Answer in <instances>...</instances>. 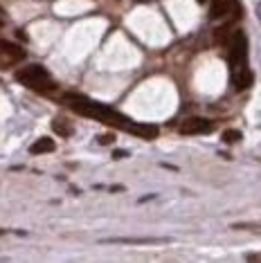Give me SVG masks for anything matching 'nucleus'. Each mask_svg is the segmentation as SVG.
Listing matches in <instances>:
<instances>
[{
    "mask_svg": "<svg viewBox=\"0 0 261 263\" xmlns=\"http://www.w3.org/2000/svg\"><path fill=\"white\" fill-rule=\"evenodd\" d=\"M65 101L72 106V110H77L79 115H86V117H95V119H102V122L110 124V126H117V128H124L128 133H133L135 128V122H130L124 115H120L117 110L108 108L104 104H97V101H90L88 97H81V95H72L68 92L65 95Z\"/></svg>",
    "mask_w": 261,
    "mask_h": 263,
    "instance_id": "obj_1",
    "label": "nucleus"
},
{
    "mask_svg": "<svg viewBox=\"0 0 261 263\" xmlns=\"http://www.w3.org/2000/svg\"><path fill=\"white\" fill-rule=\"evenodd\" d=\"M16 81L36 92H52L57 88V83L52 81L50 72H47L43 65H27V68L18 70L16 72Z\"/></svg>",
    "mask_w": 261,
    "mask_h": 263,
    "instance_id": "obj_2",
    "label": "nucleus"
},
{
    "mask_svg": "<svg viewBox=\"0 0 261 263\" xmlns=\"http://www.w3.org/2000/svg\"><path fill=\"white\" fill-rule=\"evenodd\" d=\"M246 59H248V39L239 29V32H234L230 36V65L239 68L241 63H246Z\"/></svg>",
    "mask_w": 261,
    "mask_h": 263,
    "instance_id": "obj_3",
    "label": "nucleus"
},
{
    "mask_svg": "<svg viewBox=\"0 0 261 263\" xmlns=\"http://www.w3.org/2000/svg\"><path fill=\"white\" fill-rule=\"evenodd\" d=\"M25 59V52H23L21 45L11 43V41L0 39V68H7V65H14Z\"/></svg>",
    "mask_w": 261,
    "mask_h": 263,
    "instance_id": "obj_4",
    "label": "nucleus"
},
{
    "mask_svg": "<svg viewBox=\"0 0 261 263\" xmlns=\"http://www.w3.org/2000/svg\"><path fill=\"white\" fill-rule=\"evenodd\" d=\"M212 130H214V124L205 117H189L180 126L182 135H210Z\"/></svg>",
    "mask_w": 261,
    "mask_h": 263,
    "instance_id": "obj_5",
    "label": "nucleus"
},
{
    "mask_svg": "<svg viewBox=\"0 0 261 263\" xmlns=\"http://www.w3.org/2000/svg\"><path fill=\"white\" fill-rule=\"evenodd\" d=\"M232 81H234L236 90H248V88H252V83H254V74H252V70H248L246 65H243V68L234 70Z\"/></svg>",
    "mask_w": 261,
    "mask_h": 263,
    "instance_id": "obj_6",
    "label": "nucleus"
},
{
    "mask_svg": "<svg viewBox=\"0 0 261 263\" xmlns=\"http://www.w3.org/2000/svg\"><path fill=\"white\" fill-rule=\"evenodd\" d=\"M230 7H232V0H212L210 18H223V16H228Z\"/></svg>",
    "mask_w": 261,
    "mask_h": 263,
    "instance_id": "obj_7",
    "label": "nucleus"
},
{
    "mask_svg": "<svg viewBox=\"0 0 261 263\" xmlns=\"http://www.w3.org/2000/svg\"><path fill=\"white\" fill-rule=\"evenodd\" d=\"M57 148L54 140L52 137H41V140H36L32 146H29V153L32 155H41V153H52Z\"/></svg>",
    "mask_w": 261,
    "mask_h": 263,
    "instance_id": "obj_8",
    "label": "nucleus"
},
{
    "mask_svg": "<svg viewBox=\"0 0 261 263\" xmlns=\"http://www.w3.org/2000/svg\"><path fill=\"white\" fill-rule=\"evenodd\" d=\"M133 135L144 137V140H153V137H158V128L151 126V124H135Z\"/></svg>",
    "mask_w": 261,
    "mask_h": 263,
    "instance_id": "obj_9",
    "label": "nucleus"
},
{
    "mask_svg": "<svg viewBox=\"0 0 261 263\" xmlns=\"http://www.w3.org/2000/svg\"><path fill=\"white\" fill-rule=\"evenodd\" d=\"M221 140L225 142V144H236V142L243 140V133L241 130H234V128H228V130H223Z\"/></svg>",
    "mask_w": 261,
    "mask_h": 263,
    "instance_id": "obj_10",
    "label": "nucleus"
},
{
    "mask_svg": "<svg viewBox=\"0 0 261 263\" xmlns=\"http://www.w3.org/2000/svg\"><path fill=\"white\" fill-rule=\"evenodd\" d=\"M52 128H54V133L61 135V137H70V135H72V128H70L63 119H54V122H52Z\"/></svg>",
    "mask_w": 261,
    "mask_h": 263,
    "instance_id": "obj_11",
    "label": "nucleus"
},
{
    "mask_svg": "<svg viewBox=\"0 0 261 263\" xmlns=\"http://www.w3.org/2000/svg\"><path fill=\"white\" fill-rule=\"evenodd\" d=\"M228 29H230V23H228V25H223V27H218L216 32H214V43H216V45H221V43H228V39H230Z\"/></svg>",
    "mask_w": 261,
    "mask_h": 263,
    "instance_id": "obj_12",
    "label": "nucleus"
},
{
    "mask_svg": "<svg viewBox=\"0 0 261 263\" xmlns=\"http://www.w3.org/2000/svg\"><path fill=\"white\" fill-rule=\"evenodd\" d=\"M232 230H254V232H261V223H234Z\"/></svg>",
    "mask_w": 261,
    "mask_h": 263,
    "instance_id": "obj_13",
    "label": "nucleus"
},
{
    "mask_svg": "<svg viewBox=\"0 0 261 263\" xmlns=\"http://www.w3.org/2000/svg\"><path fill=\"white\" fill-rule=\"evenodd\" d=\"M97 142H99V144H110V142H115V135H113V133L99 135V137H97Z\"/></svg>",
    "mask_w": 261,
    "mask_h": 263,
    "instance_id": "obj_14",
    "label": "nucleus"
},
{
    "mask_svg": "<svg viewBox=\"0 0 261 263\" xmlns=\"http://www.w3.org/2000/svg\"><path fill=\"white\" fill-rule=\"evenodd\" d=\"M246 259H248V261H261V254H248Z\"/></svg>",
    "mask_w": 261,
    "mask_h": 263,
    "instance_id": "obj_15",
    "label": "nucleus"
},
{
    "mask_svg": "<svg viewBox=\"0 0 261 263\" xmlns=\"http://www.w3.org/2000/svg\"><path fill=\"white\" fill-rule=\"evenodd\" d=\"M196 3H200V5H203V3H205V0H196Z\"/></svg>",
    "mask_w": 261,
    "mask_h": 263,
    "instance_id": "obj_16",
    "label": "nucleus"
},
{
    "mask_svg": "<svg viewBox=\"0 0 261 263\" xmlns=\"http://www.w3.org/2000/svg\"><path fill=\"white\" fill-rule=\"evenodd\" d=\"M0 234H5V232H3V230H0Z\"/></svg>",
    "mask_w": 261,
    "mask_h": 263,
    "instance_id": "obj_17",
    "label": "nucleus"
},
{
    "mask_svg": "<svg viewBox=\"0 0 261 263\" xmlns=\"http://www.w3.org/2000/svg\"><path fill=\"white\" fill-rule=\"evenodd\" d=\"M0 27H3V21H0Z\"/></svg>",
    "mask_w": 261,
    "mask_h": 263,
    "instance_id": "obj_18",
    "label": "nucleus"
}]
</instances>
